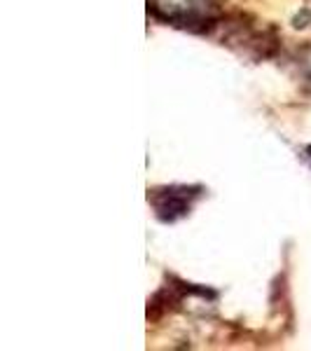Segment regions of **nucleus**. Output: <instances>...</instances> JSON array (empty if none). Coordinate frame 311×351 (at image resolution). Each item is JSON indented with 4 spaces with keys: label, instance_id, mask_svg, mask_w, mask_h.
I'll return each mask as SVG.
<instances>
[{
    "label": "nucleus",
    "instance_id": "1",
    "mask_svg": "<svg viewBox=\"0 0 311 351\" xmlns=\"http://www.w3.org/2000/svg\"><path fill=\"white\" fill-rule=\"evenodd\" d=\"M199 195V188H164L152 190L148 199H152V204H155V213L162 223H176L178 218L188 216L192 208V199Z\"/></svg>",
    "mask_w": 311,
    "mask_h": 351
},
{
    "label": "nucleus",
    "instance_id": "2",
    "mask_svg": "<svg viewBox=\"0 0 311 351\" xmlns=\"http://www.w3.org/2000/svg\"><path fill=\"white\" fill-rule=\"evenodd\" d=\"M304 157H307V162L311 164V145H307V148H304Z\"/></svg>",
    "mask_w": 311,
    "mask_h": 351
}]
</instances>
